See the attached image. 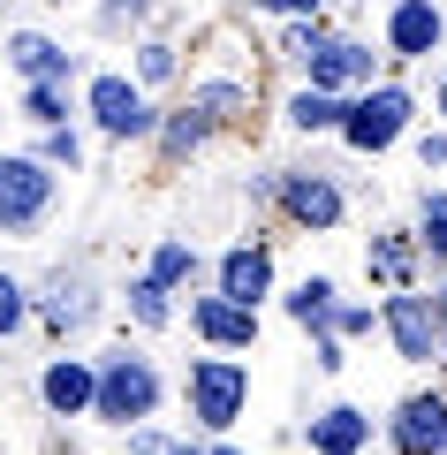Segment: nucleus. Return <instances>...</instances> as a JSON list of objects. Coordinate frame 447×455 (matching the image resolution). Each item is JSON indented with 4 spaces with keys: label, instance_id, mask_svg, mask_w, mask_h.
I'll use <instances>...</instances> for the list:
<instances>
[{
    "label": "nucleus",
    "instance_id": "21",
    "mask_svg": "<svg viewBox=\"0 0 447 455\" xmlns=\"http://www.w3.org/2000/svg\"><path fill=\"white\" fill-rule=\"evenodd\" d=\"M16 319H23V289H16V281H0V334H8Z\"/></svg>",
    "mask_w": 447,
    "mask_h": 455
},
{
    "label": "nucleus",
    "instance_id": "11",
    "mask_svg": "<svg viewBox=\"0 0 447 455\" xmlns=\"http://www.w3.org/2000/svg\"><path fill=\"white\" fill-rule=\"evenodd\" d=\"M281 197H288V212L311 220V228H334V220H341V190H334V182H319V175H296Z\"/></svg>",
    "mask_w": 447,
    "mask_h": 455
},
{
    "label": "nucleus",
    "instance_id": "16",
    "mask_svg": "<svg viewBox=\"0 0 447 455\" xmlns=\"http://www.w3.org/2000/svg\"><path fill=\"white\" fill-rule=\"evenodd\" d=\"M288 114H296V130H341V114H349V107H334V99H326L319 84H311V92L296 99Z\"/></svg>",
    "mask_w": 447,
    "mask_h": 455
},
{
    "label": "nucleus",
    "instance_id": "2",
    "mask_svg": "<svg viewBox=\"0 0 447 455\" xmlns=\"http://www.w3.org/2000/svg\"><path fill=\"white\" fill-rule=\"evenodd\" d=\"M152 403H160V379H152V364H137V357H114L107 372H99V418H114V425H129V418H152Z\"/></svg>",
    "mask_w": 447,
    "mask_h": 455
},
{
    "label": "nucleus",
    "instance_id": "10",
    "mask_svg": "<svg viewBox=\"0 0 447 455\" xmlns=\"http://www.w3.org/2000/svg\"><path fill=\"white\" fill-rule=\"evenodd\" d=\"M387 38H395V53H432L440 46V8L432 0H402L387 16Z\"/></svg>",
    "mask_w": 447,
    "mask_h": 455
},
{
    "label": "nucleus",
    "instance_id": "22",
    "mask_svg": "<svg viewBox=\"0 0 447 455\" xmlns=\"http://www.w3.org/2000/svg\"><path fill=\"white\" fill-rule=\"evenodd\" d=\"M76 319H84V296L61 289V296H53V326H76Z\"/></svg>",
    "mask_w": 447,
    "mask_h": 455
},
{
    "label": "nucleus",
    "instance_id": "28",
    "mask_svg": "<svg viewBox=\"0 0 447 455\" xmlns=\"http://www.w3.org/2000/svg\"><path fill=\"white\" fill-rule=\"evenodd\" d=\"M129 8H137V0H129Z\"/></svg>",
    "mask_w": 447,
    "mask_h": 455
},
{
    "label": "nucleus",
    "instance_id": "20",
    "mask_svg": "<svg viewBox=\"0 0 447 455\" xmlns=\"http://www.w3.org/2000/svg\"><path fill=\"white\" fill-rule=\"evenodd\" d=\"M425 243H432V259H447V197L425 205Z\"/></svg>",
    "mask_w": 447,
    "mask_h": 455
},
{
    "label": "nucleus",
    "instance_id": "1",
    "mask_svg": "<svg viewBox=\"0 0 447 455\" xmlns=\"http://www.w3.org/2000/svg\"><path fill=\"white\" fill-rule=\"evenodd\" d=\"M243 395H251V372L227 364V357H205V364L190 372V418H197V425H235Z\"/></svg>",
    "mask_w": 447,
    "mask_h": 455
},
{
    "label": "nucleus",
    "instance_id": "7",
    "mask_svg": "<svg viewBox=\"0 0 447 455\" xmlns=\"http://www.w3.org/2000/svg\"><path fill=\"white\" fill-rule=\"evenodd\" d=\"M92 114H99V130H114V137H137L144 122H152V114H144V99L129 92L122 76H99V84H92Z\"/></svg>",
    "mask_w": 447,
    "mask_h": 455
},
{
    "label": "nucleus",
    "instance_id": "6",
    "mask_svg": "<svg viewBox=\"0 0 447 455\" xmlns=\"http://www.w3.org/2000/svg\"><path fill=\"white\" fill-rule=\"evenodd\" d=\"M387 326H395L402 357H417V364H425L432 349H440V319H432V304H425V296H395V304H387Z\"/></svg>",
    "mask_w": 447,
    "mask_h": 455
},
{
    "label": "nucleus",
    "instance_id": "14",
    "mask_svg": "<svg viewBox=\"0 0 447 455\" xmlns=\"http://www.w3.org/2000/svg\"><path fill=\"white\" fill-rule=\"evenodd\" d=\"M46 403L61 410V418H76V410H92V403H99V379L84 372L76 357H68V364H53V372H46Z\"/></svg>",
    "mask_w": 447,
    "mask_h": 455
},
{
    "label": "nucleus",
    "instance_id": "24",
    "mask_svg": "<svg viewBox=\"0 0 447 455\" xmlns=\"http://www.w3.org/2000/svg\"><path fill=\"white\" fill-rule=\"evenodd\" d=\"M137 455H197V448H167V440H152V433H137Z\"/></svg>",
    "mask_w": 447,
    "mask_h": 455
},
{
    "label": "nucleus",
    "instance_id": "12",
    "mask_svg": "<svg viewBox=\"0 0 447 455\" xmlns=\"http://www.w3.org/2000/svg\"><path fill=\"white\" fill-rule=\"evenodd\" d=\"M266 281H273V259H266V251H227V266H220V296L258 304V296H266Z\"/></svg>",
    "mask_w": 447,
    "mask_h": 455
},
{
    "label": "nucleus",
    "instance_id": "9",
    "mask_svg": "<svg viewBox=\"0 0 447 455\" xmlns=\"http://www.w3.org/2000/svg\"><path fill=\"white\" fill-rule=\"evenodd\" d=\"M197 334L220 341V349H243V341L258 334V319H251V304H235V296H205V304H197Z\"/></svg>",
    "mask_w": 447,
    "mask_h": 455
},
{
    "label": "nucleus",
    "instance_id": "26",
    "mask_svg": "<svg viewBox=\"0 0 447 455\" xmlns=\"http://www.w3.org/2000/svg\"><path fill=\"white\" fill-rule=\"evenodd\" d=\"M440 107H447V92H440Z\"/></svg>",
    "mask_w": 447,
    "mask_h": 455
},
{
    "label": "nucleus",
    "instance_id": "25",
    "mask_svg": "<svg viewBox=\"0 0 447 455\" xmlns=\"http://www.w3.org/2000/svg\"><path fill=\"white\" fill-rule=\"evenodd\" d=\"M258 8H281V16H304V8H319V0H258Z\"/></svg>",
    "mask_w": 447,
    "mask_h": 455
},
{
    "label": "nucleus",
    "instance_id": "8",
    "mask_svg": "<svg viewBox=\"0 0 447 455\" xmlns=\"http://www.w3.org/2000/svg\"><path fill=\"white\" fill-rule=\"evenodd\" d=\"M304 68H311V84H319V92H341V84H364V76H371V53L349 46V38H326Z\"/></svg>",
    "mask_w": 447,
    "mask_h": 455
},
{
    "label": "nucleus",
    "instance_id": "5",
    "mask_svg": "<svg viewBox=\"0 0 447 455\" xmlns=\"http://www.w3.org/2000/svg\"><path fill=\"white\" fill-rule=\"evenodd\" d=\"M395 448H402V455H447V403H432V395L402 403V418H395Z\"/></svg>",
    "mask_w": 447,
    "mask_h": 455
},
{
    "label": "nucleus",
    "instance_id": "23",
    "mask_svg": "<svg viewBox=\"0 0 447 455\" xmlns=\"http://www.w3.org/2000/svg\"><path fill=\"white\" fill-rule=\"evenodd\" d=\"M144 76H152V84L175 76V53H167V46H144Z\"/></svg>",
    "mask_w": 447,
    "mask_h": 455
},
{
    "label": "nucleus",
    "instance_id": "4",
    "mask_svg": "<svg viewBox=\"0 0 447 455\" xmlns=\"http://www.w3.org/2000/svg\"><path fill=\"white\" fill-rule=\"evenodd\" d=\"M46 197H53V175L38 160H0V220H8V228L38 220Z\"/></svg>",
    "mask_w": 447,
    "mask_h": 455
},
{
    "label": "nucleus",
    "instance_id": "13",
    "mask_svg": "<svg viewBox=\"0 0 447 455\" xmlns=\"http://www.w3.org/2000/svg\"><path fill=\"white\" fill-rule=\"evenodd\" d=\"M371 433L364 410H326V418H311V440H319V455H356Z\"/></svg>",
    "mask_w": 447,
    "mask_h": 455
},
{
    "label": "nucleus",
    "instance_id": "3",
    "mask_svg": "<svg viewBox=\"0 0 447 455\" xmlns=\"http://www.w3.org/2000/svg\"><path fill=\"white\" fill-rule=\"evenodd\" d=\"M402 122H410V99L402 92H371V99H356V107L341 114V137H349L356 152H379V145L402 137Z\"/></svg>",
    "mask_w": 447,
    "mask_h": 455
},
{
    "label": "nucleus",
    "instance_id": "18",
    "mask_svg": "<svg viewBox=\"0 0 447 455\" xmlns=\"http://www.w3.org/2000/svg\"><path fill=\"white\" fill-rule=\"evenodd\" d=\"M288 311H296V319H326V311H334V289H326V281H304V289H296V296H288Z\"/></svg>",
    "mask_w": 447,
    "mask_h": 455
},
{
    "label": "nucleus",
    "instance_id": "17",
    "mask_svg": "<svg viewBox=\"0 0 447 455\" xmlns=\"http://www.w3.org/2000/svg\"><path fill=\"white\" fill-rule=\"evenodd\" d=\"M129 311H137L144 326H167V281H152V274H144L137 289H129Z\"/></svg>",
    "mask_w": 447,
    "mask_h": 455
},
{
    "label": "nucleus",
    "instance_id": "15",
    "mask_svg": "<svg viewBox=\"0 0 447 455\" xmlns=\"http://www.w3.org/2000/svg\"><path fill=\"white\" fill-rule=\"evenodd\" d=\"M8 53H16V68H23V76H38V84H46V76H68V53L46 46V38H31V31H23Z\"/></svg>",
    "mask_w": 447,
    "mask_h": 455
},
{
    "label": "nucleus",
    "instance_id": "27",
    "mask_svg": "<svg viewBox=\"0 0 447 455\" xmlns=\"http://www.w3.org/2000/svg\"><path fill=\"white\" fill-rule=\"evenodd\" d=\"M220 455H235V448H220Z\"/></svg>",
    "mask_w": 447,
    "mask_h": 455
},
{
    "label": "nucleus",
    "instance_id": "19",
    "mask_svg": "<svg viewBox=\"0 0 447 455\" xmlns=\"http://www.w3.org/2000/svg\"><path fill=\"white\" fill-rule=\"evenodd\" d=\"M190 266H197V259H190V243H167L160 259H152V281H182Z\"/></svg>",
    "mask_w": 447,
    "mask_h": 455
}]
</instances>
